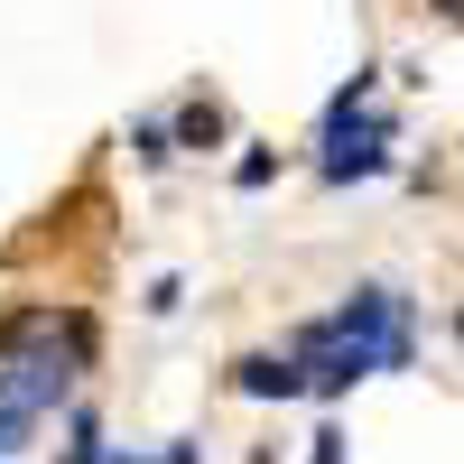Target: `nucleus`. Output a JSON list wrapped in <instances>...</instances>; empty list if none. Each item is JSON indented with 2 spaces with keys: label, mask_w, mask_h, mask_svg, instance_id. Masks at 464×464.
Here are the masks:
<instances>
[{
  "label": "nucleus",
  "mask_w": 464,
  "mask_h": 464,
  "mask_svg": "<svg viewBox=\"0 0 464 464\" xmlns=\"http://www.w3.org/2000/svg\"><path fill=\"white\" fill-rule=\"evenodd\" d=\"M130 140H140V159H149V168H168V159H177V149H168V121H140Z\"/></svg>",
  "instance_id": "obj_4"
},
{
  "label": "nucleus",
  "mask_w": 464,
  "mask_h": 464,
  "mask_svg": "<svg viewBox=\"0 0 464 464\" xmlns=\"http://www.w3.org/2000/svg\"><path fill=\"white\" fill-rule=\"evenodd\" d=\"M177 140H186V149H205V140H223V111H214V102H196V111H186V121H177Z\"/></svg>",
  "instance_id": "obj_3"
},
{
  "label": "nucleus",
  "mask_w": 464,
  "mask_h": 464,
  "mask_svg": "<svg viewBox=\"0 0 464 464\" xmlns=\"http://www.w3.org/2000/svg\"><path fill=\"white\" fill-rule=\"evenodd\" d=\"M232 381H242L251 400H297V391H306L288 353H242V362H232Z\"/></svg>",
  "instance_id": "obj_2"
},
{
  "label": "nucleus",
  "mask_w": 464,
  "mask_h": 464,
  "mask_svg": "<svg viewBox=\"0 0 464 464\" xmlns=\"http://www.w3.org/2000/svg\"><path fill=\"white\" fill-rule=\"evenodd\" d=\"M325 334L362 343L381 372H409V297H400V288H362L343 316H325Z\"/></svg>",
  "instance_id": "obj_1"
}]
</instances>
